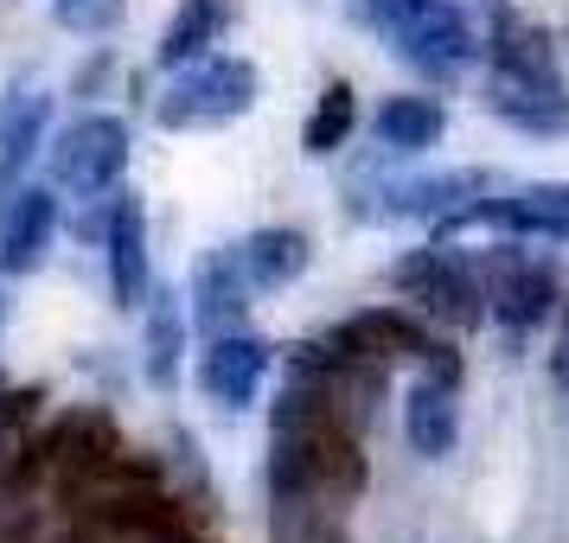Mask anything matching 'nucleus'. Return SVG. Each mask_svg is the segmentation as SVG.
<instances>
[{
    "label": "nucleus",
    "mask_w": 569,
    "mask_h": 543,
    "mask_svg": "<svg viewBox=\"0 0 569 543\" xmlns=\"http://www.w3.org/2000/svg\"><path fill=\"white\" fill-rule=\"evenodd\" d=\"M46 173H52L46 185H52L64 205L109 199V192L122 185V173H129V122H122V115H103V109L78 115L71 129L52 134Z\"/></svg>",
    "instance_id": "nucleus-3"
},
{
    "label": "nucleus",
    "mask_w": 569,
    "mask_h": 543,
    "mask_svg": "<svg viewBox=\"0 0 569 543\" xmlns=\"http://www.w3.org/2000/svg\"><path fill=\"white\" fill-rule=\"evenodd\" d=\"M109 78H116V52H109V46H97V52L83 58V71H78V83H71V97H83V103H90L97 90H109Z\"/></svg>",
    "instance_id": "nucleus-24"
},
{
    "label": "nucleus",
    "mask_w": 569,
    "mask_h": 543,
    "mask_svg": "<svg viewBox=\"0 0 569 543\" xmlns=\"http://www.w3.org/2000/svg\"><path fill=\"white\" fill-rule=\"evenodd\" d=\"M103 262H109V294H116V308H141L148 301V288H154V250H148V211L134 199L129 185H116V199H109V224H103Z\"/></svg>",
    "instance_id": "nucleus-10"
},
{
    "label": "nucleus",
    "mask_w": 569,
    "mask_h": 543,
    "mask_svg": "<svg viewBox=\"0 0 569 543\" xmlns=\"http://www.w3.org/2000/svg\"><path fill=\"white\" fill-rule=\"evenodd\" d=\"M371 134L385 141L390 154H422V148H436L441 134H448V109L436 97H385Z\"/></svg>",
    "instance_id": "nucleus-21"
},
{
    "label": "nucleus",
    "mask_w": 569,
    "mask_h": 543,
    "mask_svg": "<svg viewBox=\"0 0 569 543\" xmlns=\"http://www.w3.org/2000/svg\"><path fill=\"white\" fill-rule=\"evenodd\" d=\"M0 326H7V294H0Z\"/></svg>",
    "instance_id": "nucleus-25"
},
{
    "label": "nucleus",
    "mask_w": 569,
    "mask_h": 543,
    "mask_svg": "<svg viewBox=\"0 0 569 543\" xmlns=\"http://www.w3.org/2000/svg\"><path fill=\"white\" fill-rule=\"evenodd\" d=\"M186 308H192V320H199V333H206V339L243 326V313H250V282H243L237 243H224V250H206V257L192 262Z\"/></svg>",
    "instance_id": "nucleus-15"
},
{
    "label": "nucleus",
    "mask_w": 569,
    "mask_h": 543,
    "mask_svg": "<svg viewBox=\"0 0 569 543\" xmlns=\"http://www.w3.org/2000/svg\"><path fill=\"white\" fill-rule=\"evenodd\" d=\"M237 262H243V282L250 294H276V288L301 282L313 262V243L301 231H288V224H269V231H250L237 243Z\"/></svg>",
    "instance_id": "nucleus-16"
},
{
    "label": "nucleus",
    "mask_w": 569,
    "mask_h": 543,
    "mask_svg": "<svg viewBox=\"0 0 569 543\" xmlns=\"http://www.w3.org/2000/svg\"><path fill=\"white\" fill-rule=\"evenodd\" d=\"M148 326H141V371L154 390H173L180 384V359H186V308L173 288H148Z\"/></svg>",
    "instance_id": "nucleus-19"
},
{
    "label": "nucleus",
    "mask_w": 569,
    "mask_h": 543,
    "mask_svg": "<svg viewBox=\"0 0 569 543\" xmlns=\"http://www.w3.org/2000/svg\"><path fill=\"white\" fill-rule=\"evenodd\" d=\"M231 20H237V0H180L167 32H160V46H154V64L160 71H180L192 58H206L231 32Z\"/></svg>",
    "instance_id": "nucleus-17"
},
{
    "label": "nucleus",
    "mask_w": 569,
    "mask_h": 543,
    "mask_svg": "<svg viewBox=\"0 0 569 543\" xmlns=\"http://www.w3.org/2000/svg\"><path fill=\"white\" fill-rule=\"evenodd\" d=\"M492 173L480 167H448V173H410V180H385L371 192V205H359V218H448V211L473 205L480 192H492Z\"/></svg>",
    "instance_id": "nucleus-11"
},
{
    "label": "nucleus",
    "mask_w": 569,
    "mask_h": 543,
    "mask_svg": "<svg viewBox=\"0 0 569 543\" xmlns=\"http://www.w3.org/2000/svg\"><path fill=\"white\" fill-rule=\"evenodd\" d=\"M390 52L403 58L410 71H422L429 83H455L480 58V32L467 27V13L455 0H429L410 27L390 32Z\"/></svg>",
    "instance_id": "nucleus-8"
},
{
    "label": "nucleus",
    "mask_w": 569,
    "mask_h": 543,
    "mask_svg": "<svg viewBox=\"0 0 569 543\" xmlns=\"http://www.w3.org/2000/svg\"><path fill=\"white\" fill-rule=\"evenodd\" d=\"M390 288L410 301L416 313H429L455 333H473L487 320V288H480V269L473 257L448 250V243H429V250H410V257L390 262Z\"/></svg>",
    "instance_id": "nucleus-4"
},
{
    "label": "nucleus",
    "mask_w": 569,
    "mask_h": 543,
    "mask_svg": "<svg viewBox=\"0 0 569 543\" xmlns=\"http://www.w3.org/2000/svg\"><path fill=\"white\" fill-rule=\"evenodd\" d=\"M473 269H480V288H487V320H499L506 333H531V326L550 320V308H557V275L543 262L525 257L518 237L506 250L473 257Z\"/></svg>",
    "instance_id": "nucleus-7"
},
{
    "label": "nucleus",
    "mask_w": 569,
    "mask_h": 543,
    "mask_svg": "<svg viewBox=\"0 0 569 543\" xmlns=\"http://www.w3.org/2000/svg\"><path fill=\"white\" fill-rule=\"evenodd\" d=\"M487 7V39H480V58L492 64V78L525 83V90H569L563 64H557V39L525 20L512 0H480Z\"/></svg>",
    "instance_id": "nucleus-6"
},
{
    "label": "nucleus",
    "mask_w": 569,
    "mask_h": 543,
    "mask_svg": "<svg viewBox=\"0 0 569 543\" xmlns=\"http://www.w3.org/2000/svg\"><path fill=\"white\" fill-rule=\"evenodd\" d=\"M403 435H410V448L422 454V461H448L455 454V441H461V410H455V390L441 384H422L403 396Z\"/></svg>",
    "instance_id": "nucleus-20"
},
{
    "label": "nucleus",
    "mask_w": 569,
    "mask_h": 543,
    "mask_svg": "<svg viewBox=\"0 0 569 543\" xmlns=\"http://www.w3.org/2000/svg\"><path fill=\"white\" fill-rule=\"evenodd\" d=\"M58 224H64V199L52 185H20L0 205V275H32L52 257Z\"/></svg>",
    "instance_id": "nucleus-13"
},
{
    "label": "nucleus",
    "mask_w": 569,
    "mask_h": 543,
    "mask_svg": "<svg viewBox=\"0 0 569 543\" xmlns=\"http://www.w3.org/2000/svg\"><path fill=\"white\" fill-rule=\"evenodd\" d=\"M455 231H499V237H543V243H569V185L563 180H531L506 192V199H473V205L448 211L441 237Z\"/></svg>",
    "instance_id": "nucleus-5"
},
{
    "label": "nucleus",
    "mask_w": 569,
    "mask_h": 543,
    "mask_svg": "<svg viewBox=\"0 0 569 543\" xmlns=\"http://www.w3.org/2000/svg\"><path fill=\"white\" fill-rule=\"evenodd\" d=\"M269 364H276V345L257 333H211L206 352H199V390H206L218 410H250L257 403L262 378H269Z\"/></svg>",
    "instance_id": "nucleus-12"
},
{
    "label": "nucleus",
    "mask_w": 569,
    "mask_h": 543,
    "mask_svg": "<svg viewBox=\"0 0 569 543\" xmlns=\"http://www.w3.org/2000/svg\"><path fill=\"white\" fill-rule=\"evenodd\" d=\"M339 345V352H352V359H371V364H403V359H422L429 345H436V333L416 320L410 308H365L352 313V320H339L333 333H327Z\"/></svg>",
    "instance_id": "nucleus-14"
},
{
    "label": "nucleus",
    "mask_w": 569,
    "mask_h": 543,
    "mask_svg": "<svg viewBox=\"0 0 569 543\" xmlns=\"http://www.w3.org/2000/svg\"><path fill=\"white\" fill-rule=\"evenodd\" d=\"M371 480L359 422L320 396L313 384L288 378L269 403V499H327L352 505Z\"/></svg>",
    "instance_id": "nucleus-1"
},
{
    "label": "nucleus",
    "mask_w": 569,
    "mask_h": 543,
    "mask_svg": "<svg viewBox=\"0 0 569 543\" xmlns=\"http://www.w3.org/2000/svg\"><path fill=\"white\" fill-rule=\"evenodd\" d=\"M480 103H487V115H499L518 134H538V141H563L569 134V90H525V83L492 78L480 90Z\"/></svg>",
    "instance_id": "nucleus-18"
},
{
    "label": "nucleus",
    "mask_w": 569,
    "mask_h": 543,
    "mask_svg": "<svg viewBox=\"0 0 569 543\" xmlns=\"http://www.w3.org/2000/svg\"><path fill=\"white\" fill-rule=\"evenodd\" d=\"M352 129H359V90H352L346 78H333L327 90H320L308 129H301V148H308L313 160H327V154H339V148L352 141Z\"/></svg>",
    "instance_id": "nucleus-22"
},
{
    "label": "nucleus",
    "mask_w": 569,
    "mask_h": 543,
    "mask_svg": "<svg viewBox=\"0 0 569 543\" xmlns=\"http://www.w3.org/2000/svg\"><path fill=\"white\" fill-rule=\"evenodd\" d=\"M58 27L64 32H83V39H103V32L122 27V13H129V0H52Z\"/></svg>",
    "instance_id": "nucleus-23"
},
{
    "label": "nucleus",
    "mask_w": 569,
    "mask_h": 543,
    "mask_svg": "<svg viewBox=\"0 0 569 543\" xmlns=\"http://www.w3.org/2000/svg\"><path fill=\"white\" fill-rule=\"evenodd\" d=\"M262 97V78L250 58H231V52H206L167 71V90L154 97V122L167 134H192V129H231L243 122Z\"/></svg>",
    "instance_id": "nucleus-2"
},
{
    "label": "nucleus",
    "mask_w": 569,
    "mask_h": 543,
    "mask_svg": "<svg viewBox=\"0 0 569 543\" xmlns=\"http://www.w3.org/2000/svg\"><path fill=\"white\" fill-rule=\"evenodd\" d=\"M52 90L32 78H13L0 90V205L27 185L32 160L46 154V141H52Z\"/></svg>",
    "instance_id": "nucleus-9"
}]
</instances>
